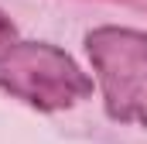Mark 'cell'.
Here are the masks:
<instances>
[{"instance_id": "6da1fadb", "label": "cell", "mask_w": 147, "mask_h": 144, "mask_svg": "<svg viewBox=\"0 0 147 144\" xmlns=\"http://www.w3.org/2000/svg\"><path fill=\"white\" fill-rule=\"evenodd\" d=\"M0 89L34 110H69L92 96V79L48 41H10L0 48Z\"/></svg>"}, {"instance_id": "7a4b0ae2", "label": "cell", "mask_w": 147, "mask_h": 144, "mask_svg": "<svg viewBox=\"0 0 147 144\" xmlns=\"http://www.w3.org/2000/svg\"><path fill=\"white\" fill-rule=\"evenodd\" d=\"M86 55L96 72L106 117L147 127V31L113 24L96 28L86 35Z\"/></svg>"}, {"instance_id": "3957f363", "label": "cell", "mask_w": 147, "mask_h": 144, "mask_svg": "<svg viewBox=\"0 0 147 144\" xmlns=\"http://www.w3.org/2000/svg\"><path fill=\"white\" fill-rule=\"evenodd\" d=\"M10 41H14V21L0 10V48H3V45H10Z\"/></svg>"}]
</instances>
